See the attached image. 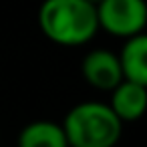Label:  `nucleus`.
I'll list each match as a JSON object with an SVG mask.
<instances>
[{"instance_id": "obj_1", "label": "nucleus", "mask_w": 147, "mask_h": 147, "mask_svg": "<svg viewBox=\"0 0 147 147\" xmlns=\"http://www.w3.org/2000/svg\"><path fill=\"white\" fill-rule=\"evenodd\" d=\"M38 26L55 45H87L99 30L97 6L87 0H45L38 8Z\"/></svg>"}, {"instance_id": "obj_9", "label": "nucleus", "mask_w": 147, "mask_h": 147, "mask_svg": "<svg viewBox=\"0 0 147 147\" xmlns=\"http://www.w3.org/2000/svg\"><path fill=\"white\" fill-rule=\"evenodd\" d=\"M67 147H73V145H67Z\"/></svg>"}, {"instance_id": "obj_2", "label": "nucleus", "mask_w": 147, "mask_h": 147, "mask_svg": "<svg viewBox=\"0 0 147 147\" xmlns=\"http://www.w3.org/2000/svg\"><path fill=\"white\" fill-rule=\"evenodd\" d=\"M67 143L73 147H115L123 133V121L107 103L85 101L75 105L61 123Z\"/></svg>"}, {"instance_id": "obj_6", "label": "nucleus", "mask_w": 147, "mask_h": 147, "mask_svg": "<svg viewBox=\"0 0 147 147\" xmlns=\"http://www.w3.org/2000/svg\"><path fill=\"white\" fill-rule=\"evenodd\" d=\"M117 57L125 81L147 85V36L143 32L125 38V45Z\"/></svg>"}, {"instance_id": "obj_3", "label": "nucleus", "mask_w": 147, "mask_h": 147, "mask_svg": "<svg viewBox=\"0 0 147 147\" xmlns=\"http://www.w3.org/2000/svg\"><path fill=\"white\" fill-rule=\"evenodd\" d=\"M97 20L105 32L129 38L143 32L147 24V4L145 0H101L97 4Z\"/></svg>"}, {"instance_id": "obj_4", "label": "nucleus", "mask_w": 147, "mask_h": 147, "mask_svg": "<svg viewBox=\"0 0 147 147\" xmlns=\"http://www.w3.org/2000/svg\"><path fill=\"white\" fill-rule=\"evenodd\" d=\"M81 73L83 79L93 89L109 91V93L123 81L119 57L109 49H95L87 53L81 63Z\"/></svg>"}, {"instance_id": "obj_8", "label": "nucleus", "mask_w": 147, "mask_h": 147, "mask_svg": "<svg viewBox=\"0 0 147 147\" xmlns=\"http://www.w3.org/2000/svg\"><path fill=\"white\" fill-rule=\"evenodd\" d=\"M87 2H91V4H95V6H97V4L101 2V0H87Z\"/></svg>"}, {"instance_id": "obj_7", "label": "nucleus", "mask_w": 147, "mask_h": 147, "mask_svg": "<svg viewBox=\"0 0 147 147\" xmlns=\"http://www.w3.org/2000/svg\"><path fill=\"white\" fill-rule=\"evenodd\" d=\"M18 147H67L65 131L53 121H32L18 133Z\"/></svg>"}, {"instance_id": "obj_5", "label": "nucleus", "mask_w": 147, "mask_h": 147, "mask_svg": "<svg viewBox=\"0 0 147 147\" xmlns=\"http://www.w3.org/2000/svg\"><path fill=\"white\" fill-rule=\"evenodd\" d=\"M109 107L123 123L141 119L147 109V85H139L123 79L111 91Z\"/></svg>"}]
</instances>
